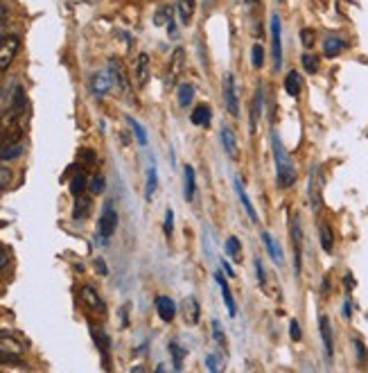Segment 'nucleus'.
<instances>
[{"instance_id": "obj_45", "label": "nucleus", "mask_w": 368, "mask_h": 373, "mask_svg": "<svg viewBox=\"0 0 368 373\" xmlns=\"http://www.w3.org/2000/svg\"><path fill=\"white\" fill-rule=\"evenodd\" d=\"M355 346H357V353H359V362H366V346L362 344V340H355Z\"/></svg>"}, {"instance_id": "obj_9", "label": "nucleus", "mask_w": 368, "mask_h": 373, "mask_svg": "<svg viewBox=\"0 0 368 373\" xmlns=\"http://www.w3.org/2000/svg\"><path fill=\"white\" fill-rule=\"evenodd\" d=\"M233 188H235V193H238V197H240V202H242L244 210H247L249 220H251L253 224L260 222V217H257V213H255V206H253V202H251V197H249L247 188H244V183H242L240 179H233Z\"/></svg>"}, {"instance_id": "obj_26", "label": "nucleus", "mask_w": 368, "mask_h": 373, "mask_svg": "<svg viewBox=\"0 0 368 373\" xmlns=\"http://www.w3.org/2000/svg\"><path fill=\"white\" fill-rule=\"evenodd\" d=\"M177 95H179V107L188 109L192 104V99H194V86L192 84H181Z\"/></svg>"}, {"instance_id": "obj_14", "label": "nucleus", "mask_w": 368, "mask_h": 373, "mask_svg": "<svg viewBox=\"0 0 368 373\" xmlns=\"http://www.w3.org/2000/svg\"><path fill=\"white\" fill-rule=\"evenodd\" d=\"M318 330H321V340H323V348H325V355L333 357L335 353V342H333V326H330V319L323 315L318 319Z\"/></svg>"}, {"instance_id": "obj_34", "label": "nucleus", "mask_w": 368, "mask_h": 373, "mask_svg": "<svg viewBox=\"0 0 368 373\" xmlns=\"http://www.w3.org/2000/svg\"><path fill=\"white\" fill-rule=\"evenodd\" d=\"M213 333H215V342L219 344V348H222V351H228V342H226V335H224L222 326H219V321H213Z\"/></svg>"}, {"instance_id": "obj_8", "label": "nucleus", "mask_w": 368, "mask_h": 373, "mask_svg": "<svg viewBox=\"0 0 368 373\" xmlns=\"http://www.w3.org/2000/svg\"><path fill=\"white\" fill-rule=\"evenodd\" d=\"M82 301H84L86 308L93 310V313H100V315L106 313V306H104V301H102V296L97 294V292L91 288V285H84V288H82Z\"/></svg>"}, {"instance_id": "obj_4", "label": "nucleus", "mask_w": 368, "mask_h": 373, "mask_svg": "<svg viewBox=\"0 0 368 373\" xmlns=\"http://www.w3.org/2000/svg\"><path fill=\"white\" fill-rule=\"evenodd\" d=\"M283 28H280V18L274 14L272 16V57H274V68L280 70L283 66Z\"/></svg>"}, {"instance_id": "obj_40", "label": "nucleus", "mask_w": 368, "mask_h": 373, "mask_svg": "<svg viewBox=\"0 0 368 373\" xmlns=\"http://www.w3.org/2000/svg\"><path fill=\"white\" fill-rule=\"evenodd\" d=\"M169 351H172V355L177 357V369H181V360H183V355H186V351H183V348H181L177 342L169 344Z\"/></svg>"}, {"instance_id": "obj_43", "label": "nucleus", "mask_w": 368, "mask_h": 373, "mask_svg": "<svg viewBox=\"0 0 368 373\" xmlns=\"http://www.w3.org/2000/svg\"><path fill=\"white\" fill-rule=\"evenodd\" d=\"M206 369H211V371H219V369H222V364L217 362V355L215 353H208L206 355Z\"/></svg>"}, {"instance_id": "obj_23", "label": "nucleus", "mask_w": 368, "mask_h": 373, "mask_svg": "<svg viewBox=\"0 0 368 373\" xmlns=\"http://www.w3.org/2000/svg\"><path fill=\"white\" fill-rule=\"evenodd\" d=\"M343 50H346V41L343 39H339V36H328V39L323 41V53H325V57H337V55H341Z\"/></svg>"}, {"instance_id": "obj_39", "label": "nucleus", "mask_w": 368, "mask_h": 373, "mask_svg": "<svg viewBox=\"0 0 368 373\" xmlns=\"http://www.w3.org/2000/svg\"><path fill=\"white\" fill-rule=\"evenodd\" d=\"M172 229H174V210L167 208L165 210V235H167V238L172 235Z\"/></svg>"}, {"instance_id": "obj_1", "label": "nucleus", "mask_w": 368, "mask_h": 373, "mask_svg": "<svg viewBox=\"0 0 368 373\" xmlns=\"http://www.w3.org/2000/svg\"><path fill=\"white\" fill-rule=\"evenodd\" d=\"M272 149H274V161H276V174H278V185L280 188H289L296 183V170L291 166V158L283 141L278 139V134H272Z\"/></svg>"}, {"instance_id": "obj_49", "label": "nucleus", "mask_w": 368, "mask_h": 373, "mask_svg": "<svg viewBox=\"0 0 368 373\" xmlns=\"http://www.w3.org/2000/svg\"><path fill=\"white\" fill-rule=\"evenodd\" d=\"M95 265H97V267H100V271H102V274H106V267H104V260H97V263H95Z\"/></svg>"}, {"instance_id": "obj_46", "label": "nucleus", "mask_w": 368, "mask_h": 373, "mask_svg": "<svg viewBox=\"0 0 368 373\" xmlns=\"http://www.w3.org/2000/svg\"><path fill=\"white\" fill-rule=\"evenodd\" d=\"M167 30H169V39H177V36H179V28H177V23H174V21H169V23H167Z\"/></svg>"}, {"instance_id": "obj_13", "label": "nucleus", "mask_w": 368, "mask_h": 373, "mask_svg": "<svg viewBox=\"0 0 368 373\" xmlns=\"http://www.w3.org/2000/svg\"><path fill=\"white\" fill-rule=\"evenodd\" d=\"M215 281H217V285H219V290H222V296H224V303H226L228 315L235 317V315H238V308H235V298H233V292H230V288H228V281H226L219 271H215Z\"/></svg>"}, {"instance_id": "obj_20", "label": "nucleus", "mask_w": 368, "mask_h": 373, "mask_svg": "<svg viewBox=\"0 0 368 373\" xmlns=\"http://www.w3.org/2000/svg\"><path fill=\"white\" fill-rule=\"evenodd\" d=\"M211 118H213V111L208 104H197L192 109V116H190V122L197 124V127H206V124H211Z\"/></svg>"}, {"instance_id": "obj_11", "label": "nucleus", "mask_w": 368, "mask_h": 373, "mask_svg": "<svg viewBox=\"0 0 368 373\" xmlns=\"http://www.w3.org/2000/svg\"><path fill=\"white\" fill-rule=\"evenodd\" d=\"M260 238H262V244H264V249H267V254L269 256H272V260H274V263L280 267V265H283L285 263V256H283V249H280L278 247V242L272 238V233H267V231H262L260 233Z\"/></svg>"}, {"instance_id": "obj_38", "label": "nucleus", "mask_w": 368, "mask_h": 373, "mask_svg": "<svg viewBox=\"0 0 368 373\" xmlns=\"http://www.w3.org/2000/svg\"><path fill=\"white\" fill-rule=\"evenodd\" d=\"M255 274H257V283L264 288V285H267V274H264V265H262L260 258H255Z\"/></svg>"}, {"instance_id": "obj_47", "label": "nucleus", "mask_w": 368, "mask_h": 373, "mask_svg": "<svg viewBox=\"0 0 368 373\" xmlns=\"http://www.w3.org/2000/svg\"><path fill=\"white\" fill-rule=\"evenodd\" d=\"M222 267H224V271L228 274V279H235V269L230 267V263H226V260H222Z\"/></svg>"}, {"instance_id": "obj_3", "label": "nucleus", "mask_w": 368, "mask_h": 373, "mask_svg": "<svg viewBox=\"0 0 368 373\" xmlns=\"http://www.w3.org/2000/svg\"><path fill=\"white\" fill-rule=\"evenodd\" d=\"M224 107L226 111L233 116L238 118L240 116V99H238V89H235V80H233V75L226 72L224 75Z\"/></svg>"}, {"instance_id": "obj_22", "label": "nucleus", "mask_w": 368, "mask_h": 373, "mask_svg": "<svg viewBox=\"0 0 368 373\" xmlns=\"http://www.w3.org/2000/svg\"><path fill=\"white\" fill-rule=\"evenodd\" d=\"M301 89H303V77H301V72H296V70L287 72V77H285V91H287V95L299 97V95H301Z\"/></svg>"}, {"instance_id": "obj_48", "label": "nucleus", "mask_w": 368, "mask_h": 373, "mask_svg": "<svg viewBox=\"0 0 368 373\" xmlns=\"http://www.w3.org/2000/svg\"><path fill=\"white\" fill-rule=\"evenodd\" d=\"M343 315L350 317V301H346V306H343Z\"/></svg>"}, {"instance_id": "obj_31", "label": "nucleus", "mask_w": 368, "mask_h": 373, "mask_svg": "<svg viewBox=\"0 0 368 373\" xmlns=\"http://www.w3.org/2000/svg\"><path fill=\"white\" fill-rule=\"evenodd\" d=\"M89 208H91V199H86L84 195L77 197V206H75V220H82L89 215Z\"/></svg>"}, {"instance_id": "obj_19", "label": "nucleus", "mask_w": 368, "mask_h": 373, "mask_svg": "<svg viewBox=\"0 0 368 373\" xmlns=\"http://www.w3.org/2000/svg\"><path fill=\"white\" fill-rule=\"evenodd\" d=\"M183 315H186V323H190V326H197L199 319H201V308L197 303V298L190 296L186 303H183Z\"/></svg>"}, {"instance_id": "obj_25", "label": "nucleus", "mask_w": 368, "mask_h": 373, "mask_svg": "<svg viewBox=\"0 0 368 373\" xmlns=\"http://www.w3.org/2000/svg\"><path fill=\"white\" fill-rule=\"evenodd\" d=\"M177 14L183 25H190L194 16V0H177Z\"/></svg>"}, {"instance_id": "obj_37", "label": "nucleus", "mask_w": 368, "mask_h": 373, "mask_svg": "<svg viewBox=\"0 0 368 373\" xmlns=\"http://www.w3.org/2000/svg\"><path fill=\"white\" fill-rule=\"evenodd\" d=\"M169 21H172V7L158 9V14L154 16V23H156V25H163V23H169Z\"/></svg>"}, {"instance_id": "obj_24", "label": "nucleus", "mask_w": 368, "mask_h": 373, "mask_svg": "<svg viewBox=\"0 0 368 373\" xmlns=\"http://www.w3.org/2000/svg\"><path fill=\"white\" fill-rule=\"evenodd\" d=\"M183 177H186V202H192L194 195H197V174H194L192 166L183 168Z\"/></svg>"}, {"instance_id": "obj_32", "label": "nucleus", "mask_w": 368, "mask_h": 373, "mask_svg": "<svg viewBox=\"0 0 368 373\" xmlns=\"http://www.w3.org/2000/svg\"><path fill=\"white\" fill-rule=\"evenodd\" d=\"M251 64H253V68H262V64H264V48L260 43H255L251 50Z\"/></svg>"}, {"instance_id": "obj_15", "label": "nucleus", "mask_w": 368, "mask_h": 373, "mask_svg": "<svg viewBox=\"0 0 368 373\" xmlns=\"http://www.w3.org/2000/svg\"><path fill=\"white\" fill-rule=\"evenodd\" d=\"M219 136H222V145L226 149V154L230 158H238L240 156V145H238V139H235V131H233L230 127H222Z\"/></svg>"}, {"instance_id": "obj_35", "label": "nucleus", "mask_w": 368, "mask_h": 373, "mask_svg": "<svg viewBox=\"0 0 368 373\" xmlns=\"http://www.w3.org/2000/svg\"><path fill=\"white\" fill-rule=\"evenodd\" d=\"M301 61H303L305 70H308L310 75H314V72L318 70V57H314V55H310V53H305Z\"/></svg>"}, {"instance_id": "obj_5", "label": "nucleus", "mask_w": 368, "mask_h": 373, "mask_svg": "<svg viewBox=\"0 0 368 373\" xmlns=\"http://www.w3.org/2000/svg\"><path fill=\"white\" fill-rule=\"evenodd\" d=\"M97 229H100L102 238H111V235L116 233V229H118V213H116V208H113L111 202L104 206L102 217H100V222H97Z\"/></svg>"}, {"instance_id": "obj_36", "label": "nucleus", "mask_w": 368, "mask_h": 373, "mask_svg": "<svg viewBox=\"0 0 368 373\" xmlns=\"http://www.w3.org/2000/svg\"><path fill=\"white\" fill-rule=\"evenodd\" d=\"M9 183H11V170L5 168V166H0V193L7 190Z\"/></svg>"}, {"instance_id": "obj_21", "label": "nucleus", "mask_w": 368, "mask_h": 373, "mask_svg": "<svg viewBox=\"0 0 368 373\" xmlns=\"http://www.w3.org/2000/svg\"><path fill=\"white\" fill-rule=\"evenodd\" d=\"M108 72H111L113 82L120 86V91L127 93V91H129V80H127V72H125V68H122L120 61L111 59V68H108Z\"/></svg>"}, {"instance_id": "obj_42", "label": "nucleus", "mask_w": 368, "mask_h": 373, "mask_svg": "<svg viewBox=\"0 0 368 373\" xmlns=\"http://www.w3.org/2000/svg\"><path fill=\"white\" fill-rule=\"evenodd\" d=\"M289 333H291V340H294V342H301L303 335H301V326H299V321H296V319H291V321H289Z\"/></svg>"}, {"instance_id": "obj_6", "label": "nucleus", "mask_w": 368, "mask_h": 373, "mask_svg": "<svg viewBox=\"0 0 368 373\" xmlns=\"http://www.w3.org/2000/svg\"><path fill=\"white\" fill-rule=\"evenodd\" d=\"M291 240H294V265H296V274H301L303 269V229H301L299 217L291 220Z\"/></svg>"}, {"instance_id": "obj_7", "label": "nucleus", "mask_w": 368, "mask_h": 373, "mask_svg": "<svg viewBox=\"0 0 368 373\" xmlns=\"http://www.w3.org/2000/svg\"><path fill=\"white\" fill-rule=\"evenodd\" d=\"M150 75H152V61H150V55L140 53L136 64H133V77H136V84L138 86H145L150 82Z\"/></svg>"}, {"instance_id": "obj_29", "label": "nucleus", "mask_w": 368, "mask_h": 373, "mask_svg": "<svg viewBox=\"0 0 368 373\" xmlns=\"http://www.w3.org/2000/svg\"><path fill=\"white\" fill-rule=\"evenodd\" d=\"M156 185H158V172H156V166L152 163L150 168H147V199L154 197Z\"/></svg>"}, {"instance_id": "obj_16", "label": "nucleus", "mask_w": 368, "mask_h": 373, "mask_svg": "<svg viewBox=\"0 0 368 373\" xmlns=\"http://www.w3.org/2000/svg\"><path fill=\"white\" fill-rule=\"evenodd\" d=\"M308 195H310L312 208H314V210L321 208V179H318V168H314L312 174H310V188H308Z\"/></svg>"}, {"instance_id": "obj_41", "label": "nucleus", "mask_w": 368, "mask_h": 373, "mask_svg": "<svg viewBox=\"0 0 368 373\" xmlns=\"http://www.w3.org/2000/svg\"><path fill=\"white\" fill-rule=\"evenodd\" d=\"M91 190H93L95 195H100V193L104 190V177H102V174H95V177H93Z\"/></svg>"}, {"instance_id": "obj_50", "label": "nucleus", "mask_w": 368, "mask_h": 373, "mask_svg": "<svg viewBox=\"0 0 368 373\" xmlns=\"http://www.w3.org/2000/svg\"><path fill=\"white\" fill-rule=\"evenodd\" d=\"M278 3H280V0H278Z\"/></svg>"}, {"instance_id": "obj_17", "label": "nucleus", "mask_w": 368, "mask_h": 373, "mask_svg": "<svg viewBox=\"0 0 368 373\" xmlns=\"http://www.w3.org/2000/svg\"><path fill=\"white\" fill-rule=\"evenodd\" d=\"M264 102V91H262V86L260 89L255 91V97H253V102H251V134H255L257 129V122H260V114H262V104Z\"/></svg>"}, {"instance_id": "obj_44", "label": "nucleus", "mask_w": 368, "mask_h": 373, "mask_svg": "<svg viewBox=\"0 0 368 373\" xmlns=\"http://www.w3.org/2000/svg\"><path fill=\"white\" fill-rule=\"evenodd\" d=\"M301 39H303V45H305V48H312V43H314V32H312V30H303V32H301Z\"/></svg>"}, {"instance_id": "obj_10", "label": "nucleus", "mask_w": 368, "mask_h": 373, "mask_svg": "<svg viewBox=\"0 0 368 373\" xmlns=\"http://www.w3.org/2000/svg\"><path fill=\"white\" fill-rule=\"evenodd\" d=\"M156 313L163 321H174L177 317V303L169 296H156Z\"/></svg>"}, {"instance_id": "obj_33", "label": "nucleus", "mask_w": 368, "mask_h": 373, "mask_svg": "<svg viewBox=\"0 0 368 373\" xmlns=\"http://www.w3.org/2000/svg\"><path fill=\"white\" fill-rule=\"evenodd\" d=\"M129 124H131V129H133V134H136V141H138V145H147V131H145V127L138 122V120H133V118H129Z\"/></svg>"}, {"instance_id": "obj_18", "label": "nucleus", "mask_w": 368, "mask_h": 373, "mask_svg": "<svg viewBox=\"0 0 368 373\" xmlns=\"http://www.w3.org/2000/svg\"><path fill=\"white\" fill-rule=\"evenodd\" d=\"M183 66H186V50L177 48L174 55H172V59H169V82L172 80L177 82V77L183 72Z\"/></svg>"}, {"instance_id": "obj_28", "label": "nucleus", "mask_w": 368, "mask_h": 373, "mask_svg": "<svg viewBox=\"0 0 368 373\" xmlns=\"http://www.w3.org/2000/svg\"><path fill=\"white\" fill-rule=\"evenodd\" d=\"M321 247H323V252L325 254H333V249H335V233L333 229L328 227H321Z\"/></svg>"}, {"instance_id": "obj_12", "label": "nucleus", "mask_w": 368, "mask_h": 373, "mask_svg": "<svg viewBox=\"0 0 368 373\" xmlns=\"http://www.w3.org/2000/svg\"><path fill=\"white\" fill-rule=\"evenodd\" d=\"M91 86H93V93L95 95H106L108 91H111V86H113V77H111V72H95L93 75V80H91Z\"/></svg>"}, {"instance_id": "obj_2", "label": "nucleus", "mask_w": 368, "mask_h": 373, "mask_svg": "<svg viewBox=\"0 0 368 373\" xmlns=\"http://www.w3.org/2000/svg\"><path fill=\"white\" fill-rule=\"evenodd\" d=\"M18 50H21V39L16 34L0 36V75L11 66V61L16 59Z\"/></svg>"}, {"instance_id": "obj_27", "label": "nucleus", "mask_w": 368, "mask_h": 373, "mask_svg": "<svg viewBox=\"0 0 368 373\" xmlns=\"http://www.w3.org/2000/svg\"><path fill=\"white\" fill-rule=\"evenodd\" d=\"M226 254L235 260V263H240L242 260V244H240V240L235 238V235H228L226 238Z\"/></svg>"}, {"instance_id": "obj_30", "label": "nucleus", "mask_w": 368, "mask_h": 373, "mask_svg": "<svg viewBox=\"0 0 368 373\" xmlns=\"http://www.w3.org/2000/svg\"><path fill=\"white\" fill-rule=\"evenodd\" d=\"M84 188H86V172L84 170H79L75 177H72V183H70V193L75 195V197H79V195H84Z\"/></svg>"}]
</instances>
